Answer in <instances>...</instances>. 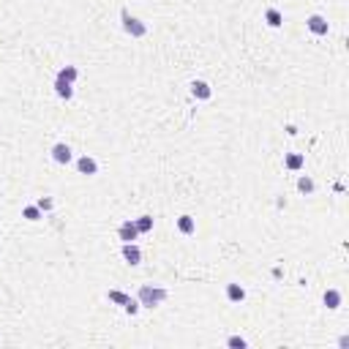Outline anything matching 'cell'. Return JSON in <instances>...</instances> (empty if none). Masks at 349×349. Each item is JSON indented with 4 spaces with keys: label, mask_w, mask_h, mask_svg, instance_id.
<instances>
[{
    "label": "cell",
    "mask_w": 349,
    "mask_h": 349,
    "mask_svg": "<svg viewBox=\"0 0 349 349\" xmlns=\"http://www.w3.org/2000/svg\"><path fill=\"white\" fill-rule=\"evenodd\" d=\"M36 205H38V210H52V205H55V202H52V199H46V196H41V199H38Z\"/></svg>",
    "instance_id": "cell-21"
},
{
    "label": "cell",
    "mask_w": 349,
    "mask_h": 349,
    "mask_svg": "<svg viewBox=\"0 0 349 349\" xmlns=\"http://www.w3.org/2000/svg\"><path fill=\"white\" fill-rule=\"evenodd\" d=\"M57 77H60V79H66V82H71V85H74V79H77V68H74V66H63L60 71H57Z\"/></svg>",
    "instance_id": "cell-16"
},
{
    "label": "cell",
    "mask_w": 349,
    "mask_h": 349,
    "mask_svg": "<svg viewBox=\"0 0 349 349\" xmlns=\"http://www.w3.org/2000/svg\"><path fill=\"white\" fill-rule=\"evenodd\" d=\"M123 308H126V314H137V311H139V300H134V298H131Z\"/></svg>",
    "instance_id": "cell-22"
},
{
    "label": "cell",
    "mask_w": 349,
    "mask_h": 349,
    "mask_svg": "<svg viewBox=\"0 0 349 349\" xmlns=\"http://www.w3.org/2000/svg\"><path fill=\"white\" fill-rule=\"evenodd\" d=\"M265 22H267L270 27H281V25H284L281 11H278V8H267V11H265Z\"/></svg>",
    "instance_id": "cell-12"
},
{
    "label": "cell",
    "mask_w": 349,
    "mask_h": 349,
    "mask_svg": "<svg viewBox=\"0 0 349 349\" xmlns=\"http://www.w3.org/2000/svg\"><path fill=\"white\" fill-rule=\"evenodd\" d=\"M134 224H137L139 232H150V229H153V218H150V216H139Z\"/></svg>",
    "instance_id": "cell-17"
},
{
    "label": "cell",
    "mask_w": 349,
    "mask_h": 349,
    "mask_svg": "<svg viewBox=\"0 0 349 349\" xmlns=\"http://www.w3.org/2000/svg\"><path fill=\"white\" fill-rule=\"evenodd\" d=\"M120 19H123V30L131 33L134 38H142L145 33H148V25H142V22H139L137 16H131L129 11H123V14H120Z\"/></svg>",
    "instance_id": "cell-2"
},
{
    "label": "cell",
    "mask_w": 349,
    "mask_h": 349,
    "mask_svg": "<svg viewBox=\"0 0 349 349\" xmlns=\"http://www.w3.org/2000/svg\"><path fill=\"white\" fill-rule=\"evenodd\" d=\"M226 298H229L232 303H243V300H246V289H243L240 284H226Z\"/></svg>",
    "instance_id": "cell-9"
},
{
    "label": "cell",
    "mask_w": 349,
    "mask_h": 349,
    "mask_svg": "<svg viewBox=\"0 0 349 349\" xmlns=\"http://www.w3.org/2000/svg\"><path fill=\"white\" fill-rule=\"evenodd\" d=\"M298 191H300V194H311V191H314V180L311 177H300L298 180Z\"/></svg>",
    "instance_id": "cell-19"
},
{
    "label": "cell",
    "mask_w": 349,
    "mask_h": 349,
    "mask_svg": "<svg viewBox=\"0 0 349 349\" xmlns=\"http://www.w3.org/2000/svg\"><path fill=\"white\" fill-rule=\"evenodd\" d=\"M226 347H232V349H246V339H240V336H232V339H226Z\"/></svg>",
    "instance_id": "cell-20"
},
{
    "label": "cell",
    "mask_w": 349,
    "mask_h": 349,
    "mask_svg": "<svg viewBox=\"0 0 349 349\" xmlns=\"http://www.w3.org/2000/svg\"><path fill=\"white\" fill-rule=\"evenodd\" d=\"M177 229L183 232V235H194V229H196L194 218H191V216H180L177 218Z\"/></svg>",
    "instance_id": "cell-13"
},
{
    "label": "cell",
    "mask_w": 349,
    "mask_h": 349,
    "mask_svg": "<svg viewBox=\"0 0 349 349\" xmlns=\"http://www.w3.org/2000/svg\"><path fill=\"white\" fill-rule=\"evenodd\" d=\"M55 93H57L60 98H66V101H68V98L74 96V87H71V82H66V79L57 77V79H55Z\"/></svg>",
    "instance_id": "cell-11"
},
{
    "label": "cell",
    "mask_w": 349,
    "mask_h": 349,
    "mask_svg": "<svg viewBox=\"0 0 349 349\" xmlns=\"http://www.w3.org/2000/svg\"><path fill=\"white\" fill-rule=\"evenodd\" d=\"M52 159H55L57 164H68V161H71V148L63 145V142H57L55 148H52Z\"/></svg>",
    "instance_id": "cell-6"
},
{
    "label": "cell",
    "mask_w": 349,
    "mask_h": 349,
    "mask_svg": "<svg viewBox=\"0 0 349 349\" xmlns=\"http://www.w3.org/2000/svg\"><path fill=\"white\" fill-rule=\"evenodd\" d=\"M322 303L330 308V311H336V308H341V292L339 289H328V292L322 295Z\"/></svg>",
    "instance_id": "cell-8"
},
{
    "label": "cell",
    "mask_w": 349,
    "mask_h": 349,
    "mask_svg": "<svg viewBox=\"0 0 349 349\" xmlns=\"http://www.w3.org/2000/svg\"><path fill=\"white\" fill-rule=\"evenodd\" d=\"M123 259L134 267V265H139V262H142V251H139L134 243H123Z\"/></svg>",
    "instance_id": "cell-5"
},
{
    "label": "cell",
    "mask_w": 349,
    "mask_h": 349,
    "mask_svg": "<svg viewBox=\"0 0 349 349\" xmlns=\"http://www.w3.org/2000/svg\"><path fill=\"white\" fill-rule=\"evenodd\" d=\"M308 30L314 33V36H328V30H330V25H328V19L325 16H319V14H314V16H308Z\"/></svg>",
    "instance_id": "cell-3"
},
{
    "label": "cell",
    "mask_w": 349,
    "mask_h": 349,
    "mask_svg": "<svg viewBox=\"0 0 349 349\" xmlns=\"http://www.w3.org/2000/svg\"><path fill=\"white\" fill-rule=\"evenodd\" d=\"M22 216H25L27 221H38L41 218V210H38V205H27L25 210H22Z\"/></svg>",
    "instance_id": "cell-18"
},
{
    "label": "cell",
    "mask_w": 349,
    "mask_h": 349,
    "mask_svg": "<svg viewBox=\"0 0 349 349\" xmlns=\"http://www.w3.org/2000/svg\"><path fill=\"white\" fill-rule=\"evenodd\" d=\"M107 298H109V303H118V306H126V303L131 300L126 292H118V289H109V292H107Z\"/></svg>",
    "instance_id": "cell-15"
},
{
    "label": "cell",
    "mask_w": 349,
    "mask_h": 349,
    "mask_svg": "<svg viewBox=\"0 0 349 349\" xmlns=\"http://www.w3.org/2000/svg\"><path fill=\"white\" fill-rule=\"evenodd\" d=\"M139 306H148V308H156L159 303L167 300V289H156V287H142L137 295Z\"/></svg>",
    "instance_id": "cell-1"
},
{
    "label": "cell",
    "mask_w": 349,
    "mask_h": 349,
    "mask_svg": "<svg viewBox=\"0 0 349 349\" xmlns=\"http://www.w3.org/2000/svg\"><path fill=\"white\" fill-rule=\"evenodd\" d=\"M303 156L300 153H289L287 156V170H292V172H298V170H303Z\"/></svg>",
    "instance_id": "cell-14"
},
{
    "label": "cell",
    "mask_w": 349,
    "mask_h": 349,
    "mask_svg": "<svg viewBox=\"0 0 349 349\" xmlns=\"http://www.w3.org/2000/svg\"><path fill=\"white\" fill-rule=\"evenodd\" d=\"M77 170H79V174H96L98 164H96V159H90V156H82V159L77 161Z\"/></svg>",
    "instance_id": "cell-7"
},
{
    "label": "cell",
    "mask_w": 349,
    "mask_h": 349,
    "mask_svg": "<svg viewBox=\"0 0 349 349\" xmlns=\"http://www.w3.org/2000/svg\"><path fill=\"white\" fill-rule=\"evenodd\" d=\"M118 235H120V240H123V243H134V240H137V235H139V229H137L134 221H123L120 229H118Z\"/></svg>",
    "instance_id": "cell-4"
},
{
    "label": "cell",
    "mask_w": 349,
    "mask_h": 349,
    "mask_svg": "<svg viewBox=\"0 0 349 349\" xmlns=\"http://www.w3.org/2000/svg\"><path fill=\"white\" fill-rule=\"evenodd\" d=\"M191 93H194L196 98H202V101H207V98H210V85L196 79V82H191Z\"/></svg>",
    "instance_id": "cell-10"
}]
</instances>
